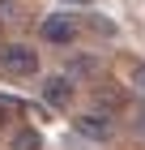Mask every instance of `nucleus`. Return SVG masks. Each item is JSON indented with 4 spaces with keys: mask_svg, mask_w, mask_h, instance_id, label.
I'll use <instances>...</instances> for the list:
<instances>
[{
    "mask_svg": "<svg viewBox=\"0 0 145 150\" xmlns=\"http://www.w3.org/2000/svg\"><path fill=\"white\" fill-rule=\"evenodd\" d=\"M73 129H77L81 137H90V142H111V137H115L111 112H81L77 120H73Z\"/></svg>",
    "mask_w": 145,
    "mask_h": 150,
    "instance_id": "3",
    "label": "nucleus"
},
{
    "mask_svg": "<svg viewBox=\"0 0 145 150\" xmlns=\"http://www.w3.org/2000/svg\"><path fill=\"white\" fill-rule=\"evenodd\" d=\"M9 150H43V137H39L34 129H17L9 137Z\"/></svg>",
    "mask_w": 145,
    "mask_h": 150,
    "instance_id": "5",
    "label": "nucleus"
},
{
    "mask_svg": "<svg viewBox=\"0 0 145 150\" xmlns=\"http://www.w3.org/2000/svg\"><path fill=\"white\" fill-rule=\"evenodd\" d=\"M13 112H17V103H13V99H0V129L13 120Z\"/></svg>",
    "mask_w": 145,
    "mask_h": 150,
    "instance_id": "9",
    "label": "nucleus"
},
{
    "mask_svg": "<svg viewBox=\"0 0 145 150\" xmlns=\"http://www.w3.org/2000/svg\"><path fill=\"white\" fill-rule=\"evenodd\" d=\"M43 99H47L51 107H68V103H73V81H68L64 73L47 77V81H43Z\"/></svg>",
    "mask_w": 145,
    "mask_h": 150,
    "instance_id": "4",
    "label": "nucleus"
},
{
    "mask_svg": "<svg viewBox=\"0 0 145 150\" xmlns=\"http://www.w3.org/2000/svg\"><path fill=\"white\" fill-rule=\"evenodd\" d=\"M128 90L137 99H145V64L141 60H128Z\"/></svg>",
    "mask_w": 145,
    "mask_h": 150,
    "instance_id": "7",
    "label": "nucleus"
},
{
    "mask_svg": "<svg viewBox=\"0 0 145 150\" xmlns=\"http://www.w3.org/2000/svg\"><path fill=\"white\" fill-rule=\"evenodd\" d=\"M0 73H9V77H34L39 73V52L30 43H4L0 47Z\"/></svg>",
    "mask_w": 145,
    "mask_h": 150,
    "instance_id": "1",
    "label": "nucleus"
},
{
    "mask_svg": "<svg viewBox=\"0 0 145 150\" xmlns=\"http://www.w3.org/2000/svg\"><path fill=\"white\" fill-rule=\"evenodd\" d=\"M39 35H43V43L68 47L73 39H77V17H73V13H47L43 22H39Z\"/></svg>",
    "mask_w": 145,
    "mask_h": 150,
    "instance_id": "2",
    "label": "nucleus"
},
{
    "mask_svg": "<svg viewBox=\"0 0 145 150\" xmlns=\"http://www.w3.org/2000/svg\"><path fill=\"white\" fill-rule=\"evenodd\" d=\"M132 137L145 146V107H137V112H132Z\"/></svg>",
    "mask_w": 145,
    "mask_h": 150,
    "instance_id": "8",
    "label": "nucleus"
},
{
    "mask_svg": "<svg viewBox=\"0 0 145 150\" xmlns=\"http://www.w3.org/2000/svg\"><path fill=\"white\" fill-rule=\"evenodd\" d=\"M94 73H98V60H90V56H77V60H68L64 77L73 81V77H94Z\"/></svg>",
    "mask_w": 145,
    "mask_h": 150,
    "instance_id": "6",
    "label": "nucleus"
}]
</instances>
